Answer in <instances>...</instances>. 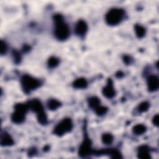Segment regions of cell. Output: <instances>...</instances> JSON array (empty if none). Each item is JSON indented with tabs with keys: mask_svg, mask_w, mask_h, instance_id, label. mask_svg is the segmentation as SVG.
Listing matches in <instances>:
<instances>
[{
	"mask_svg": "<svg viewBox=\"0 0 159 159\" xmlns=\"http://www.w3.org/2000/svg\"><path fill=\"white\" fill-rule=\"evenodd\" d=\"M47 63L50 68H55L58 65L59 60L55 57H51L48 60Z\"/></svg>",
	"mask_w": 159,
	"mask_h": 159,
	"instance_id": "ffe728a7",
	"label": "cell"
},
{
	"mask_svg": "<svg viewBox=\"0 0 159 159\" xmlns=\"http://www.w3.org/2000/svg\"><path fill=\"white\" fill-rule=\"evenodd\" d=\"M20 83L23 90L26 93L37 89L40 86V82L39 80L29 75H24L22 76Z\"/></svg>",
	"mask_w": 159,
	"mask_h": 159,
	"instance_id": "277c9868",
	"label": "cell"
},
{
	"mask_svg": "<svg viewBox=\"0 0 159 159\" xmlns=\"http://www.w3.org/2000/svg\"><path fill=\"white\" fill-rule=\"evenodd\" d=\"M114 137L112 134L109 133H105L102 135L101 140L103 143L106 145H110L113 142Z\"/></svg>",
	"mask_w": 159,
	"mask_h": 159,
	"instance_id": "d6986e66",
	"label": "cell"
},
{
	"mask_svg": "<svg viewBox=\"0 0 159 159\" xmlns=\"http://www.w3.org/2000/svg\"><path fill=\"white\" fill-rule=\"evenodd\" d=\"M7 48V47L6 43L3 40H1V50H0V52H1V54L2 55L6 52Z\"/></svg>",
	"mask_w": 159,
	"mask_h": 159,
	"instance_id": "cb8c5ba5",
	"label": "cell"
},
{
	"mask_svg": "<svg viewBox=\"0 0 159 159\" xmlns=\"http://www.w3.org/2000/svg\"><path fill=\"white\" fill-rule=\"evenodd\" d=\"M53 21L55 24L54 35L59 40H65L67 39L70 35V28L68 24L65 22L63 17L57 14L53 16Z\"/></svg>",
	"mask_w": 159,
	"mask_h": 159,
	"instance_id": "6da1fadb",
	"label": "cell"
},
{
	"mask_svg": "<svg viewBox=\"0 0 159 159\" xmlns=\"http://www.w3.org/2000/svg\"><path fill=\"white\" fill-rule=\"evenodd\" d=\"M61 106V103L59 101L55 99H49L47 102V107L51 111L57 110Z\"/></svg>",
	"mask_w": 159,
	"mask_h": 159,
	"instance_id": "9a60e30c",
	"label": "cell"
},
{
	"mask_svg": "<svg viewBox=\"0 0 159 159\" xmlns=\"http://www.w3.org/2000/svg\"><path fill=\"white\" fill-rule=\"evenodd\" d=\"M88 30V24L83 20H79L75 27V32L78 35H84Z\"/></svg>",
	"mask_w": 159,
	"mask_h": 159,
	"instance_id": "30bf717a",
	"label": "cell"
},
{
	"mask_svg": "<svg viewBox=\"0 0 159 159\" xmlns=\"http://www.w3.org/2000/svg\"><path fill=\"white\" fill-rule=\"evenodd\" d=\"M0 143L2 147L11 146L14 144V140L9 134L4 132L2 133L1 135Z\"/></svg>",
	"mask_w": 159,
	"mask_h": 159,
	"instance_id": "8fae6325",
	"label": "cell"
},
{
	"mask_svg": "<svg viewBox=\"0 0 159 159\" xmlns=\"http://www.w3.org/2000/svg\"><path fill=\"white\" fill-rule=\"evenodd\" d=\"M147 130V127L143 124H137L132 128L133 133L137 135H140L143 134Z\"/></svg>",
	"mask_w": 159,
	"mask_h": 159,
	"instance_id": "5bb4252c",
	"label": "cell"
},
{
	"mask_svg": "<svg viewBox=\"0 0 159 159\" xmlns=\"http://www.w3.org/2000/svg\"><path fill=\"white\" fill-rule=\"evenodd\" d=\"M73 86L76 89H84L87 87L88 82L85 78H79L74 81Z\"/></svg>",
	"mask_w": 159,
	"mask_h": 159,
	"instance_id": "7c38bea8",
	"label": "cell"
},
{
	"mask_svg": "<svg viewBox=\"0 0 159 159\" xmlns=\"http://www.w3.org/2000/svg\"><path fill=\"white\" fill-rule=\"evenodd\" d=\"M103 153L109 154L111 156V157L113 158H122V156H121V154L120 153V152L115 148H110V149L105 150L103 152Z\"/></svg>",
	"mask_w": 159,
	"mask_h": 159,
	"instance_id": "2e32d148",
	"label": "cell"
},
{
	"mask_svg": "<svg viewBox=\"0 0 159 159\" xmlns=\"http://www.w3.org/2000/svg\"><path fill=\"white\" fill-rule=\"evenodd\" d=\"M102 94L107 98L111 99L112 98L115 94H116V91L114 89V88L113 86V83L112 80L108 79L107 84L103 88L102 90Z\"/></svg>",
	"mask_w": 159,
	"mask_h": 159,
	"instance_id": "ba28073f",
	"label": "cell"
},
{
	"mask_svg": "<svg viewBox=\"0 0 159 159\" xmlns=\"http://www.w3.org/2000/svg\"><path fill=\"white\" fill-rule=\"evenodd\" d=\"M73 122L70 118L62 119L53 129V133L57 136H62L64 134L70 132L73 129Z\"/></svg>",
	"mask_w": 159,
	"mask_h": 159,
	"instance_id": "5b68a950",
	"label": "cell"
},
{
	"mask_svg": "<svg viewBox=\"0 0 159 159\" xmlns=\"http://www.w3.org/2000/svg\"><path fill=\"white\" fill-rule=\"evenodd\" d=\"M29 109L28 104L18 103L14 106V112L11 115V120L16 124L22 123L25 118V114Z\"/></svg>",
	"mask_w": 159,
	"mask_h": 159,
	"instance_id": "3957f363",
	"label": "cell"
},
{
	"mask_svg": "<svg viewBox=\"0 0 159 159\" xmlns=\"http://www.w3.org/2000/svg\"><path fill=\"white\" fill-rule=\"evenodd\" d=\"M124 16V11L121 8L111 9L105 16L106 22L109 25H116L120 23Z\"/></svg>",
	"mask_w": 159,
	"mask_h": 159,
	"instance_id": "7a4b0ae2",
	"label": "cell"
},
{
	"mask_svg": "<svg viewBox=\"0 0 159 159\" xmlns=\"http://www.w3.org/2000/svg\"><path fill=\"white\" fill-rule=\"evenodd\" d=\"M147 88L149 91L153 92L157 91L159 87V80L155 75H150L147 79Z\"/></svg>",
	"mask_w": 159,
	"mask_h": 159,
	"instance_id": "9c48e42d",
	"label": "cell"
},
{
	"mask_svg": "<svg viewBox=\"0 0 159 159\" xmlns=\"http://www.w3.org/2000/svg\"><path fill=\"white\" fill-rule=\"evenodd\" d=\"M158 120H159L158 115L156 114L155 116H153V117L152 119V123H153V124L157 127L158 125Z\"/></svg>",
	"mask_w": 159,
	"mask_h": 159,
	"instance_id": "d4e9b609",
	"label": "cell"
},
{
	"mask_svg": "<svg viewBox=\"0 0 159 159\" xmlns=\"http://www.w3.org/2000/svg\"><path fill=\"white\" fill-rule=\"evenodd\" d=\"M100 104V99L96 96H93L90 98L88 99V105L89 106L94 109L96 107H97L98 106H99Z\"/></svg>",
	"mask_w": 159,
	"mask_h": 159,
	"instance_id": "ac0fdd59",
	"label": "cell"
},
{
	"mask_svg": "<svg viewBox=\"0 0 159 159\" xmlns=\"http://www.w3.org/2000/svg\"><path fill=\"white\" fill-rule=\"evenodd\" d=\"M134 29H135L134 30H135V34L138 38L141 39L145 36L146 30H145V29L141 25L136 24L134 27Z\"/></svg>",
	"mask_w": 159,
	"mask_h": 159,
	"instance_id": "e0dca14e",
	"label": "cell"
},
{
	"mask_svg": "<svg viewBox=\"0 0 159 159\" xmlns=\"http://www.w3.org/2000/svg\"><path fill=\"white\" fill-rule=\"evenodd\" d=\"M138 158L140 159H150L151 158L150 153L148 149L145 146H142L140 148L138 152Z\"/></svg>",
	"mask_w": 159,
	"mask_h": 159,
	"instance_id": "4fadbf2b",
	"label": "cell"
},
{
	"mask_svg": "<svg viewBox=\"0 0 159 159\" xmlns=\"http://www.w3.org/2000/svg\"><path fill=\"white\" fill-rule=\"evenodd\" d=\"M12 56L16 63H19L20 62L21 56L19 53V52H17V50H14L12 52Z\"/></svg>",
	"mask_w": 159,
	"mask_h": 159,
	"instance_id": "603a6c76",
	"label": "cell"
},
{
	"mask_svg": "<svg viewBox=\"0 0 159 159\" xmlns=\"http://www.w3.org/2000/svg\"><path fill=\"white\" fill-rule=\"evenodd\" d=\"M92 143L90 139L86 137L80 146L78 155L81 158L86 157L92 153Z\"/></svg>",
	"mask_w": 159,
	"mask_h": 159,
	"instance_id": "8992f818",
	"label": "cell"
},
{
	"mask_svg": "<svg viewBox=\"0 0 159 159\" xmlns=\"http://www.w3.org/2000/svg\"><path fill=\"white\" fill-rule=\"evenodd\" d=\"M150 107V104L147 101L141 102L138 106V111L140 112H145L148 111Z\"/></svg>",
	"mask_w": 159,
	"mask_h": 159,
	"instance_id": "44dd1931",
	"label": "cell"
},
{
	"mask_svg": "<svg viewBox=\"0 0 159 159\" xmlns=\"http://www.w3.org/2000/svg\"><path fill=\"white\" fill-rule=\"evenodd\" d=\"M94 112L95 113L98 115V116H102L104 114H105L107 111V108L105 106H99L97 107H96L94 109Z\"/></svg>",
	"mask_w": 159,
	"mask_h": 159,
	"instance_id": "7402d4cb",
	"label": "cell"
},
{
	"mask_svg": "<svg viewBox=\"0 0 159 159\" xmlns=\"http://www.w3.org/2000/svg\"><path fill=\"white\" fill-rule=\"evenodd\" d=\"M123 60H124V61L125 63L126 64H129L130 63V61H131V59H130V57L129 56H127V55H125L124 57L123 58Z\"/></svg>",
	"mask_w": 159,
	"mask_h": 159,
	"instance_id": "484cf974",
	"label": "cell"
},
{
	"mask_svg": "<svg viewBox=\"0 0 159 159\" xmlns=\"http://www.w3.org/2000/svg\"><path fill=\"white\" fill-rule=\"evenodd\" d=\"M29 109L34 112L37 114V116L42 114L45 112L43 105L41 102L37 99H34L30 100L28 103Z\"/></svg>",
	"mask_w": 159,
	"mask_h": 159,
	"instance_id": "52a82bcc",
	"label": "cell"
}]
</instances>
